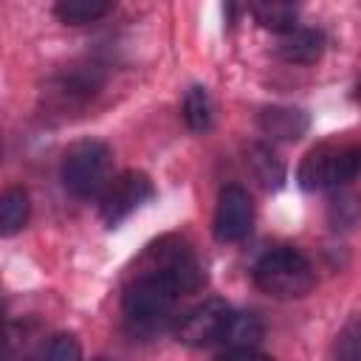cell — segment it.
<instances>
[{"label":"cell","instance_id":"14","mask_svg":"<svg viewBox=\"0 0 361 361\" xmlns=\"http://www.w3.org/2000/svg\"><path fill=\"white\" fill-rule=\"evenodd\" d=\"M248 166L257 175V180L268 189H276L285 180V166L268 147H259V144L248 147Z\"/></svg>","mask_w":361,"mask_h":361},{"label":"cell","instance_id":"13","mask_svg":"<svg viewBox=\"0 0 361 361\" xmlns=\"http://www.w3.org/2000/svg\"><path fill=\"white\" fill-rule=\"evenodd\" d=\"M110 8H113V3H107V0H59L54 6V14L68 25H82V23L102 20Z\"/></svg>","mask_w":361,"mask_h":361},{"label":"cell","instance_id":"9","mask_svg":"<svg viewBox=\"0 0 361 361\" xmlns=\"http://www.w3.org/2000/svg\"><path fill=\"white\" fill-rule=\"evenodd\" d=\"M274 51H276V56L282 62H290V65H313L324 54V34L316 31V28H299L296 25V28L279 34Z\"/></svg>","mask_w":361,"mask_h":361},{"label":"cell","instance_id":"5","mask_svg":"<svg viewBox=\"0 0 361 361\" xmlns=\"http://www.w3.org/2000/svg\"><path fill=\"white\" fill-rule=\"evenodd\" d=\"M113 172V152L99 138H82L68 147L62 158V186L82 200L102 197L110 186Z\"/></svg>","mask_w":361,"mask_h":361},{"label":"cell","instance_id":"20","mask_svg":"<svg viewBox=\"0 0 361 361\" xmlns=\"http://www.w3.org/2000/svg\"><path fill=\"white\" fill-rule=\"evenodd\" d=\"M96 361H113V358H96Z\"/></svg>","mask_w":361,"mask_h":361},{"label":"cell","instance_id":"3","mask_svg":"<svg viewBox=\"0 0 361 361\" xmlns=\"http://www.w3.org/2000/svg\"><path fill=\"white\" fill-rule=\"evenodd\" d=\"M254 285L274 299H302L316 285L310 259L290 245L265 251L254 265Z\"/></svg>","mask_w":361,"mask_h":361},{"label":"cell","instance_id":"6","mask_svg":"<svg viewBox=\"0 0 361 361\" xmlns=\"http://www.w3.org/2000/svg\"><path fill=\"white\" fill-rule=\"evenodd\" d=\"M361 175V144L322 141L299 164V183L305 189H338Z\"/></svg>","mask_w":361,"mask_h":361},{"label":"cell","instance_id":"1","mask_svg":"<svg viewBox=\"0 0 361 361\" xmlns=\"http://www.w3.org/2000/svg\"><path fill=\"white\" fill-rule=\"evenodd\" d=\"M178 341L189 347L223 344L228 350L254 347L262 338V322L254 313L234 310L223 299H206L178 319Z\"/></svg>","mask_w":361,"mask_h":361},{"label":"cell","instance_id":"15","mask_svg":"<svg viewBox=\"0 0 361 361\" xmlns=\"http://www.w3.org/2000/svg\"><path fill=\"white\" fill-rule=\"evenodd\" d=\"M251 11L262 28H271L276 34L296 28V8L288 3H257Z\"/></svg>","mask_w":361,"mask_h":361},{"label":"cell","instance_id":"2","mask_svg":"<svg viewBox=\"0 0 361 361\" xmlns=\"http://www.w3.org/2000/svg\"><path fill=\"white\" fill-rule=\"evenodd\" d=\"M138 274L166 282L175 293H195L206 282L197 254L183 237H175V234L161 237L144 251V257L138 259Z\"/></svg>","mask_w":361,"mask_h":361},{"label":"cell","instance_id":"4","mask_svg":"<svg viewBox=\"0 0 361 361\" xmlns=\"http://www.w3.org/2000/svg\"><path fill=\"white\" fill-rule=\"evenodd\" d=\"M178 296L180 293H175L166 282L147 276V274H135L133 282L124 288V299H121V310H124V322L130 333L152 336L164 330L172 319Z\"/></svg>","mask_w":361,"mask_h":361},{"label":"cell","instance_id":"17","mask_svg":"<svg viewBox=\"0 0 361 361\" xmlns=\"http://www.w3.org/2000/svg\"><path fill=\"white\" fill-rule=\"evenodd\" d=\"M212 361H274V358L265 355V353H259V350H254V347H237V350L220 353V355L212 358Z\"/></svg>","mask_w":361,"mask_h":361},{"label":"cell","instance_id":"19","mask_svg":"<svg viewBox=\"0 0 361 361\" xmlns=\"http://www.w3.org/2000/svg\"><path fill=\"white\" fill-rule=\"evenodd\" d=\"M6 361H17V358H14V355H8V358H6Z\"/></svg>","mask_w":361,"mask_h":361},{"label":"cell","instance_id":"8","mask_svg":"<svg viewBox=\"0 0 361 361\" xmlns=\"http://www.w3.org/2000/svg\"><path fill=\"white\" fill-rule=\"evenodd\" d=\"M254 226V203L248 192L237 183H228L217 195V209H214V237L220 243H240L248 237Z\"/></svg>","mask_w":361,"mask_h":361},{"label":"cell","instance_id":"12","mask_svg":"<svg viewBox=\"0 0 361 361\" xmlns=\"http://www.w3.org/2000/svg\"><path fill=\"white\" fill-rule=\"evenodd\" d=\"M212 118H214V107H212L209 90L200 85H192L183 96V121L189 124V130L206 133L212 127Z\"/></svg>","mask_w":361,"mask_h":361},{"label":"cell","instance_id":"10","mask_svg":"<svg viewBox=\"0 0 361 361\" xmlns=\"http://www.w3.org/2000/svg\"><path fill=\"white\" fill-rule=\"evenodd\" d=\"M259 130L268 135V138H279V141H296L307 133V116L305 110L299 107H285V104H274V107H265L259 113Z\"/></svg>","mask_w":361,"mask_h":361},{"label":"cell","instance_id":"18","mask_svg":"<svg viewBox=\"0 0 361 361\" xmlns=\"http://www.w3.org/2000/svg\"><path fill=\"white\" fill-rule=\"evenodd\" d=\"M338 361H361V355H353V358H338Z\"/></svg>","mask_w":361,"mask_h":361},{"label":"cell","instance_id":"11","mask_svg":"<svg viewBox=\"0 0 361 361\" xmlns=\"http://www.w3.org/2000/svg\"><path fill=\"white\" fill-rule=\"evenodd\" d=\"M31 214V203H28V192L23 186H8L0 197V234L11 237L17 234Z\"/></svg>","mask_w":361,"mask_h":361},{"label":"cell","instance_id":"21","mask_svg":"<svg viewBox=\"0 0 361 361\" xmlns=\"http://www.w3.org/2000/svg\"><path fill=\"white\" fill-rule=\"evenodd\" d=\"M358 99H361V85H358Z\"/></svg>","mask_w":361,"mask_h":361},{"label":"cell","instance_id":"16","mask_svg":"<svg viewBox=\"0 0 361 361\" xmlns=\"http://www.w3.org/2000/svg\"><path fill=\"white\" fill-rule=\"evenodd\" d=\"M34 361H82L79 338L73 333H54L39 347V353L34 355Z\"/></svg>","mask_w":361,"mask_h":361},{"label":"cell","instance_id":"7","mask_svg":"<svg viewBox=\"0 0 361 361\" xmlns=\"http://www.w3.org/2000/svg\"><path fill=\"white\" fill-rule=\"evenodd\" d=\"M155 195L152 180L138 172V169H127L121 175H116L110 180V186L102 192L99 197V214L104 220V226H118L121 220H127L133 212H138L149 197Z\"/></svg>","mask_w":361,"mask_h":361}]
</instances>
